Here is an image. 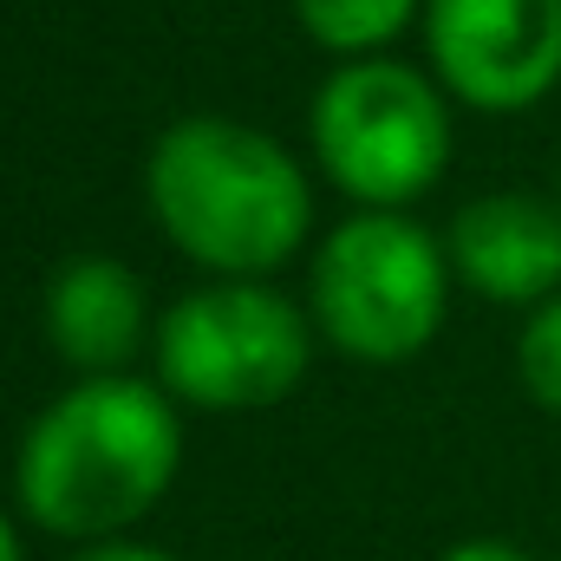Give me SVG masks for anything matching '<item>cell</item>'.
Wrapping results in <instances>:
<instances>
[{
  "mask_svg": "<svg viewBox=\"0 0 561 561\" xmlns=\"http://www.w3.org/2000/svg\"><path fill=\"white\" fill-rule=\"evenodd\" d=\"M450 255L405 209H353L313 255V333L353 366H405L437 340Z\"/></svg>",
  "mask_w": 561,
  "mask_h": 561,
  "instance_id": "3",
  "label": "cell"
},
{
  "mask_svg": "<svg viewBox=\"0 0 561 561\" xmlns=\"http://www.w3.org/2000/svg\"><path fill=\"white\" fill-rule=\"evenodd\" d=\"M307 138L333 190L359 209H405L450 163L444 85H431L405 59H340L313 92Z\"/></svg>",
  "mask_w": 561,
  "mask_h": 561,
  "instance_id": "5",
  "label": "cell"
},
{
  "mask_svg": "<svg viewBox=\"0 0 561 561\" xmlns=\"http://www.w3.org/2000/svg\"><path fill=\"white\" fill-rule=\"evenodd\" d=\"M157 386L190 412H262L280 405L313 359V313L268 280H209L183 294L157 333Z\"/></svg>",
  "mask_w": 561,
  "mask_h": 561,
  "instance_id": "4",
  "label": "cell"
},
{
  "mask_svg": "<svg viewBox=\"0 0 561 561\" xmlns=\"http://www.w3.org/2000/svg\"><path fill=\"white\" fill-rule=\"evenodd\" d=\"M556 209H561V203H556Z\"/></svg>",
  "mask_w": 561,
  "mask_h": 561,
  "instance_id": "14",
  "label": "cell"
},
{
  "mask_svg": "<svg viewBox=\"0 0 561 561\" xmlns=\"http://www.w3.org/2000/svg\"><path fill=\"white\" fill-rule=\"evenodd\" d=\"M516 373H523V392L561 419V294H549L529 320H523V340H516Z\"/></svg>",
  "mask_w": 561,
  "mask_h": 561,
  "instance_id": "10",
  "label": "cell"
},
{
  "mask_svg": "<svg viewBox=\"0 0 561 561\" xmlns=\"http://www.w3.org/2000/svg\"><path fill=\"white\" fill-rule=\"evenodd\" d=\"M419 0H294V20L333 59H373L412 26Z\"/></svg>",
  "mask_w": 561,
  "mask_h": 561,
  "instance_id": "9",
  "label": "cell"
},
{
  "mask_svg": "<svg viewBox=\"0 0 561 561\" xmlns=\"http://www.w3.org/2000/svg\"><path fill=\"white\" fill-rule=\"evenodd\" d=\"M0 561H26V549H20V523L0 510Z\"/></svg>",
  "mask_w": 561,
  "mask_h": 561,
  "instance_id": "13",
  "label": "cell"
},
{
  "mask_svg": "<svg viewBox=\"0 0 561 561\" xmlns=\"http://www.w3.org/2000/svg\"><path fill=\"white\" fill-rule=\"evenodd\" d=\"M444 255L470 294L503 307H542L561 294V209L529 190L477 196L450 216Z\"/></svg>",
  "mask_w": 561,
  "mask_h": 561,
  "instance_id": "7",
  "label": "cell"
},
{
  "mask_svg": "<svg viewBox=\"0 0 561 561\" xmlns=\"http://www.w3.org/2000/svg\"><path fill=\"white\" fill-rule=\"evenodd\" d=\"M72 561H176V556H170V549H157V542L112 536V542H85V549H72Z\"/></svg>",
  "mask_w": 561,
  "mask_h": 561,
  "instance_id": "11",
  "label": "cell"
},
{
  "mask_svg": "<svg viewBox=\"0 0 561 561\" xmlns=\"http://www.w3.org/2000/svg\"><path fill=\"white\" fill-rule=\"evenodd\" d=\"M437 85L470 112H529L561 85V0H424Z\"/></svg>",
  "mask_w": 561,
  "mask_h": 561,
  "instance_id": "6",
  "label": "cell"
},
{
  "mask_svg": "<svg viewBox=\"0 0 561 561\" xmlns=\"http://www.w3.org/2000/svg\"><path fill=\"white\" fill-rule=\"evenodd\" d=\"M183 470V419L176 399L138 379H72L13 450V503L33 529L59 542H112L131 536L170 496Z\"/></svg>",
  "mask_w": 561,
  "mask_h": 561,
  "instance_id": "1",
  "label": "cell"
},
{
  "mask_svg": "<svg viewBox=\"0 0 561 561\" xmlns=\"http://www.w3.org/2000/svg\"><path fill=\"white\" fill-rule=\"evenodd\" d=\"M150 307H144V280L112 262V255H79L66 262L46 287V340L53 353L79 373V379H105V373H131Z\"/></svg>",
  "mask_w": 561,
  "mask_h": 561,
  "instance_id": "8",
  "label": "cell"
},
{
  "mask_svg": "<svg viewBox=\"0 0 561 561\" xmlns=\"http://www.w3.org/2000/svg\"><path fill=\"white\" fill-rule=\"evenodd\" d=\"M144 196L157 229L209 275L262 280L300 255L313 190L268 131L236 118H183L150 144Z\"/></svg>",
  "mask_w": 561,
  "mask_h": 561,
  "instance_id": "2",
  "label": "cell"
},
{
  "mask_svg": "<svg viewBox=\"0 0 561 561\" xmlns=\"http://www.w3.org/2000/svg\"><path fill=\"white\" fill-rule=\"evenodd\" d=\"M437 561H536V556H529V549H516V542H503V536H470V542L444 549Z\"/></svg>",
  "mask_w": 561,
  "mask_h": 561,
  "instance_id": "12",
  "label": "cell"
}]
</instances>
